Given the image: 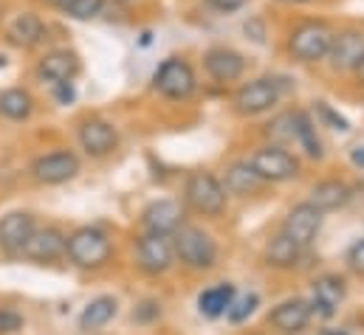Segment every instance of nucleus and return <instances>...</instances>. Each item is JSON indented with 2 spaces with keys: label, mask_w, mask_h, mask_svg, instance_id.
<instances>
[{
  "label": "nucleus",
  "mask_w": 364,
  "mask_h": 335,
  "mask_svg": "<svg viewBox=\"0 0 364 335\" xmlns=\"http://www.w3.org/2000/svg\"><path fill=\"white\" fill-rule=\"evenodd\" d=\"M34 229L37 226H34V217L28 212H9L0 220V251H6L9 256L23 253Z\"/></svg>",
  "instance_id": "nucleus-16"
},
{
  "label": "nucleus",
  "mask_w": 364,
  "mask_h": 335,
  "mask_svg": "<svg viewBox=\"0 0 364 335\" xmlns=\"http://www.w3.org/2000/svg\"><path fill=\"white\" fill-rule=\"evenodd\" d=\"M260 186H263V177L252 169L249 161H235L232 167L226 169V177H223L226 194H240V197H246V194H255Z\"/></svg>",
  "instance_id": "nucleus-21"
},
{
  "label": "nucleus",
  "mask_w": 364,
  "mask_h": 335,
  "mask_svg": "<svg viewBox=\"0 0 364 335\" xmlns=\"http://www.w3.org/2000/svg\"><path fill=\"white\" fill-rule=\"evenodd\" d=\"M65 243L68 237L60 231V229H34V234L28 237L26 248H23V256L34 259V262H54L65 253Z\"/></svg>",
  "instance_id": "nucleus-19"
},
{
  "label": "nucleus",
  "mask_w": 364,
  "mask_h": 335,
  "mask_svg": "<svg viewBox=\"0 0 364 335\" xmlns=\"http://www.w3.org/2000/svg\"><path fill=\"white\" fill-rule=\"evenodd\" d=\"M235 296H237L235 293V285H229V282L212 285V287H206L198 296V310L206 319H220V316H226V310H229V304H232Z\"/></svg>",
  "instance_id": "nucleus-22"
},
{
  "label": "nucleus",
  "mask_w": 364,
  "mask_h": 335,
  "mask_svg": "<svg viewBox=\"0 0 364 335\" xmlns=\"http://www.w3.org/2000/svg\"><path fill=\"white\" fill-rule=\"evenodd\" d=\"M257 304H260L257 293L235 296V299H232V304H229V310H226V319H229L232 324H240V322H246V319H249V316L257 310Z\"/></svg>",
  "instance_id": "nucleus-29"
},
{
  "label": "nucleus",
  "mask_w": 364,
  "mask_h": 335,
  "mask_svg": "<svg viewBox=\"0 0 364 335\" xmlns=\"http://www.w3.org/2000/svg\"><path fill=\"white\" fill-rule=\"evenodd\" d=\"M46 34H48V28L40 20V14H34V11H23L6 26V40L14 48H37L46 40Z\"/></svg>",
  "instance_id": "nucleus-18"
},
{
  "label": "nucleus",
  "mask_w": 364,
  "mask_h": 335,
  "mask_svg": "<svg viewBox=\"0 0 364 335\" xmlns=\"http://www.w3.org/2000/svg\"><path fill=\"white\" fill-rule=\"evenodd\" d=\"M294 144H299V147L305 150V155H311V158H322V155H325L322 141H319V136H316V124H314L311 116L302 113V110L294 113Z\"/></svg>",
  "instance_id": "nucleus-27"
},
{
  "label": "nucleus",
  "mask_w": 364,
  "mask_h": 335,
  "mask_svg": "<svg viewBox=\"0 0 364 335\" xmlns=\"http://www.w3.org/2000/svg\"><path fill=\"white\" fill-rule=\"evenodd\" d=\"M302 253H305V248H302L299 243H294L291 237H285V234L279 231L272 243H269V248H266V262H269L272 268L288 270V268H296V265H299Z\"/></svg>",
  "instance_id": "nucleus-24"
},
{
  "label": "nucleus",
  "mask_w": 364,
  "mask_h": 335,
  "mask_svg": "<svg viewBox=\"0 0 364 335\" xmlns=\"http://www.w3.org/2000/svg\"><path fill=\"white\" fill-rule=\"evenodd\" d=\"M322 214H325V212H319L311 200H308V203H299V206H294V209L288 212V217H285V223H282V234L291 237L294 243H299L302 248H308V246L316 240L319 229H322Z\"/></svg>",
  "instance_id": "nucleus-9"
},
{
  "label": "nucleus",
  "mask_w": 364,
  "mask_h": 335,
  "mask_svg": "<svg viewBox=\"0 0 364 335\" xmlns=\"http://www.w3.org/2000/svg\"><path fill=\"white\" fill-rule=\"evenodd\" d=\"M136 256H139V268L147 276H159L167 273L176 262V248H173V237L170 234H153L147 231L139 246H136Z\"/></svg>",
  "instance_id": "nucleus-8"
},
{
  "label": "nucleus",
  "mask_w": 364,
  "mask_h": 335,
  "mask_svg": "<svg viewBox=\"0 0 364 335\" xmlns=\"http://www.w3.org/2000/svg\"><path fill=\"white\" fill-rule=\"evenodd\" d=\"M252 169L263 177V183H282V180H294L299 175V161L296 155H291L285 147L279 144H266L260 147L252 158Z\"/></svg>",
  "instance_id": "nucleus-7"
},
{
  "label": "nucleus",
  "mask_w": 364,
  "mask_h": 335,
  "mask_svg": "<svg viewBox=\"0 0 364 335\" xmlns=\"http://www.w3.org/2000/svg\"><path fill=\"white\" fill-rule=\"evenodd\" d=\"M269 138L274 144L285 147V144H294V113H279L272 124L266 127Z\"/></svg>",
  "instance_id": "nucleus-28"
},
{
  "label": "nucleus",
  "mask_w": 364,
  "mask_h": 335,
  "mask_svg": "<svg viewBox=\"0 0 364 335\" xmlns=\"http://www.w3.org/2000/svg\"><path fill=\"white\" fill-rule=\"evenodd\" d=\"M51 90H54V99H57L60 104H71V101L77 99V90H74V82L51 84Z\"/></svg>",
  "instance_id": "nucleus-35"
},
{
  "label": "nucleus",
  "mask_w": 364,
  "mask_h": 335,
  "mask_svg": "<svg viewBox=\"0 0 364 335\" xmlns=\"http://www.w3.org/2000/svg\"><path fill=\"white\" fill-rule=\"evenodd\" d=\"M141 223L153 234H176L183 226V206L178 200H156L153 206L144 209Z\"/></svg>",
  "instance_id": "nucleus-17"
},
{
  "label": "nucleus",
  "mask_w": 364,
  "mask_h": 335,
  "mask_svg": "<svg viewBox=\"0 0 364 335\" xmlns=\"http://www.w3.org/2000/svg\"><path fill=\"white\" fill-rule=\"evenodd\" d=\"M246 3H249V0H206V6H209V9H215V11H220V14L240 11Z\"/></svg>",
  "instance_id": "nucleus-34"
},
{
  "label": "nucleus",
  "mask_w": 364,
  "mask_h": 335,
  "mask_svg": "<svg viewBox=\"0 0 364 335\" xmlns=\"http://www.w3.org/2000/svg\"><path fill=\"white\" fill-rule=\"evenodd\" d=\"M345 293H348V287H345V282L339 276H322V279H316L314 282V299H311L314 313H319L325 319L333 316L336 307L342 304Z\"/></svg>",
  "instance_id": "nucleus-20"
},
{
  "label": "nucleus",
  "mask_w": 364,
  "mask_h": 335,
  "mask_svg": "<svg viewBox=\"0 0 364 335\" xmlns=\"http://www.w3.org/2000/svg\"><path fill=\"white\" fill-rule=\"evenodd\" d=\"M119 313V304L113 296H96L88 302V307L80 316V327L82 330H102L107 322H113V316Z\"/></svg>",
  "instance_id": "nucleus-26"
},
{
  "label": "nucleus",
  "mask_w": 364,
  "mask_h": 335,
  "mask_svg": "<svg viewBox=\"0 0 364 335\" xmlns=\"http://www.w3.org/2000/svg\"><path fill=\"white\" fill-rule=\"evenodd\" d=\"M285 90H288V84L279 77H257V79H249L237 87L232 104L240 116H260L279 104Z\"/></svg>",
  "instance_id": "nucleus-2"
},
{
  "label": "nucleus",
  "mask_w": 364,
  "mask_h": 335,
  "mask_svg": "<svg viewBox=\"0 0 364 335\" xmlns=\"http://www.w3.org/2000/svg\"><path fill=\"white\" fill-rule=\"evenodd\" d=\"M348 265H350V270H353L356 276L364 279V240H359V243L348 251Z\"/></svg>",
  "instance_id": "nucleus-32"
},
{
  "label": "nucleus",
  "mask_w": 364,
  "mask_h": 335,
  "mask_svg": "<svg viewBox=\"0 0 364 335\" xmlns=\"http://www.w3.org/2000/svg\"><path fill=\"white\" fill-rule=\"evenodd\" d=\"M325 335H364V322L353 319V322H348V324H342L336 330H325Z\"/></svg>",
  "instance_id": "nucleus-36"
},
{
  "label": "nucleus",
  "mask_w": 364,
  "mask_h": 335,
  "mask_svg": "<svg viewBox=\"0 0 364 335\" xmlns=\"http://www.w3.org/2000/svg\"><path fill=\"white\" fill-rule=\"evenodd\" d=\"M173 248H176V259H181L189 270H209L218 262V246L215 240L198 229V226H186L173 234Z\"/></svg>",
  "instance_id": "nucleus-3"
},
{
  "label": "nucleus",
  "mask_w": 364,
  "mask_h": 335,
  "mask_svg": "<svg viewBox=\"0 0 364 335\" xmlns=\"http://www.w3.org/2000/svg\"><path fill=\"white\" fill-rule=\"evenodd\" d=\"M31 175H34V180H40L46 186L65 183V180H71V177L80 175V158L74 153H68V150H57V153L40 155L31 164Z\"/></svg>",
  "instance_id": "nucleus-10"
},
{
  "label": "nucleus",
  "mask_w": 364,
  "mask_h": 335,
  "mask_svg": "<svg viewBox=\"0 0 364 335\" xmlns=\"http://www.w3.org/2000/svg\"><path fill=\"white\" fill-rule=\"evenodd\" d=\"M333 71H356L364 60V34L359 28H345L333 34L331 51L325 57Z\"/></svg>",
  "instance_id": "nucleus-11"
},
{
  "label": "nucleus",
  "mask_w": 364,
  "mask_h": 335,
  "mask_svg": "<svg viewBox=\"0 0 364 335\" xmlns=\"http://www.w3.org/2000/svg\"><path fill=\"white\" fill-rule=\"evenodd\" d=\"M65 253L71 256L74 265L80 268H102L110 253H113V243L110 237L102 231V229H93V226H85V229H77L68 243H65Z\"/></svg>",
  "instance_id": "nucleus-5"
},
{
  "label": "nucleus",
  "mask_w": 364,
  "mask_h": 335,
  "mask_svg": "<svg viewBox=\"0 0 364 335\" xmlns=\"http://www.w3.org/2000/svg\"><path fill=\"white\" fill-rule=\"evenodd\" d=\"M3 65H6V57H3V54H0V68H3Z\"/></svg>",
  "instance_id": "nucleus-41"
},
{
  "label": "nucleus",
  "mask_w": 364,
  "mask_h": 335,
  "mask_svg": "<svg viewBox=\"0 0 364 335\" xmlns=\"http://www.w3.org/2000/svg\"><path fill=\"white\" fill-rule=\"evenodd\" d=\"M350 200V186L345 180H322L311 189V203L319 209V212H333V209H342L345 203Z\"/></svg>",
  "instance_id": "nucleus-23"
},
{
  "label": "nucleus",
  "mask_w": 364,
  "mask_h": 335,
  "mask_svg": "<svg viewBox=\"0 0 364 335\" xmlns=\"http://www.w3.org/2000/svg\"><path fill=\"white\" fill-rule=\"evenodd\" d=\"M17 330H23V316L14 313V310L0 307V335L17 333Z\"/></svg>",
  "instance_id": "nucleus-31"
},
{
  "label": "nucleus",
  "mask_w": 364,
  "mask_h": 335,
  "mask_svg": "<svg viewBox=\"0 0 364 335\" xmlns=\"http://www.w3.org/2000/svg\"><path fill=\"white\" fill-rule=\"evenodd\" d=\"M277 3H285V6H305V3H314V0H277Z\"/></svg>",
  "instance_id": "nucleus-39"
},
{
  "label": "nucleus",
  "mask_w": 364,
  "mask_h": 335,
  "mask_svg": "<svg viewBox=\"0 0 364 335\" xmlns=\"http://www.w3.org/2000/svg\"><path fill=\"white\" fill-rule=\"evenodd\" d=\"M183 200L203 217H220L226 209V189L212 172H192L183 183Z\"/></svg>",
  "instance_id": "nucleus-4"
},
{
  "label": "nucleus",
  "mask_w": 364,
  "mask_h": 335,
  "mask_svg": "<svg viewBox=\"0 0 364 335\" xmlns=\"http://www.w3.org/2000/svg\"><path fill=\"white\" fill-rule=\"evenodd\" d=\"M102 11H105V0H74V3L65 9V14L74 17V20H93V17H99Z\"/></svg>",
  "instance_id": "nucleus-30"
},
{
  "label": "nucleus",
  "mask_w": 364,
  "mask_h": 335,
  "mask_svg": "<svg viewBox=\"0 0 364 335\" xmlns=\"http://www.w3.org/2000/svg\"><path fill=\"white\" fill-rule=\"evenodd\" d=\"M43 3H46V6H51V9H60V11H65V9H68L74 0H43Z\"/></svg>",
  "instance_id": "nucleus-37"
},
{
  "label": "nucleus",
  "mask_w": 364,
  "mask_h": 335,
  "mask_svg": "<svg viewBox=\"0 0 364 335\" xmlns=\"http://www.w3.org/2000/svg\"><path fill=\"white\" fill-rule=\"evenodd\" d=\"M314 319V307L308 299H285L269 313L274 330H279L282 335H296L302 333Z\"/></svg>",
  "instance_id": "nucleus-15"
},
{
  "label": "nucleus",
  "mask_w": 364,
  "mask_h": 335,
  "mask_svg": "<svg viewBox=\"0 0 364 335\" xmlns=\"http://www.w3.org/2000/svg\"><path fill=\"white\" fill-rule=\"evenodd\" d=\"M80 71H82L80 54L71 51V48H54V51H46L43 60L37 62V77L48 84L74 82V77H77Z\"/></svg>",
  "instance_id": "nucleus-13"
},
{
  "label": "nucleus",
  "mask_w": 364,
  "mask_h": 335,
  "mask_svg": "<svg viewBox=\"0 0 364 335\" xmlns=\"http://www.w3.org/2000/svg\"><path fill=\"white\" fill-rule=\"evenodd\" d=\"M203 68L215 82H237L246 71V60L240 51H235L229 45H212L203 54Z\"/></svg>",
  "instance_id": "nucleus-14"
},
{
  "label": "nucleus",
  "mask_w": 364,
  "mask_h": 335,
  "mask_svg": "<svg viewBox=\"0 0 364 335\" xmlns=\"http://www.w3.org/2000/svg\"><path fill=\"white\" fill-rule=\"evenodd\" d=\"M153 87L170 101H186L198 87V77L186 60L167 57L153 74Z\"/></svg>",
  "instance_id": "nucleus-6"
},
{
  "label": "nucleus",
  "mask_w": 364,
  "mask_h": 335,
  "mask_svg": "<svg viewBox=\"0 0 364 335\" xmlns=\"http://www.w3.org/2000/svg\"><path fill=\"white\" fill-rule=\"evenodd\" d=\"M316 110L322 113V119H325V121H331V124H333V130H342V133H345V130H350L348 119H342V116H339L336 110H331L325 101H319V104H316Z\"/></svg>",
  "instance_id": "nucleus-33"
},
{
  "label": "nucleus",
  "mask_w": 364,
  "mask_h": 335,
  "mask_svg": "<svg viewBox=\"0 0 364 335\" xmlns=\"http://www.w3.org/2000/svg\"><path fill=\"white\" fill-rule=\"evenodd\" d=\"M350 158H353V164H356V167H364V147L353 150V155H350Z\"/></svg>",
  "instance_id": "nucleus-38"
},
{
  "label": "nucleus",
  "mask_w": 364,
  "mask_h": 335,
  "mask_svg": "<svg viewBox=\"0 0 364 335\" xmlns=\"http://www.w3.org/2000/svg\"><path fill=\"white\" fill-rule=\"evenodd\" d=\"M353 74H356V77H359V82L364 84V60H362V62H359V68H356Z\"/></svg>",
  "instance_id": "nucleus-40"
},
{
  "label": "nucleus",
  "mask_w": 364,
  "mask_h": 335,
  "mask_svg": "<svg viewBox=\"0 0 364 335\" xmlns=\"http://www.w3.org/2000/svg\"><path fill=\"white\" fill-rule=\"evenodd\" d=\"M77 138H80V147L91 158H105L119 147V130L107 119H85L80 124Z\"/></svg>",
  "instance_id": "nucleus-12"
},
{
  "label": "nucleus",
  "mask_w": 364,
  "mask_h": 335,
  "mask_svg": "<svg viewBox=\"0 0 364 335\" xmlns=\"http://www.w3.org/2000/svg\"><path fill=\"white\" fill-rule=\"evenodd\" d=\"M34 113V96L23 87H6L0 93V116L11 121H26Z\"/></svg>",
  "instance_id": "nucleus-25"
},
{
  "label": "nucleus",
  "mask_w": 364,
  "mask_h": 335,
  "mask_svg": "<svg viewBox=\"0 0 364 335\" xmlns=\"http://www.w3.org/2000/svg\"><path fill=\"white\" fill-rule=\"evenodd\" d=\"M333 26L325 23V20H305L299 23L291 37H288V54L302 62V65H311V62H322L331 51V43H333Z\"/></svg>",
  "instance_id": "nucleus-1"
}]
</instances>
